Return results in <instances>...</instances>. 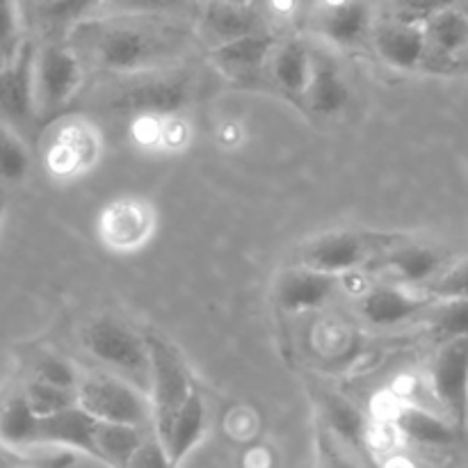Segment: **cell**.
<instances>
[{"label":"cell","instance_id":"obj_1","mask_svg":"<svg viewBox=\"0 0 468 468\" xmlns=\"http://www.w3.org/2000/svg\"><path fill=\"white\" fill-rule=\"evenodd\" d=\"M155 14H110L78 23L73 48L82 62L119 76L155 71L172 64L187 46V30Z\"/></svg>","mask_w":468,"mask_h":468},{"label":"cell","instance_id":"obj_2","mask_svg":"<svg viewBox=\"0 0 468 468\" xmlns=\"http://www.w3.org/2000/svg\"><path fill=\"white\" fill-rule=\"evenodd\" d=\"M197 80L186 71H144L126 76L101 103L114 114L140 119H169L181 112L195 96Z\"/></svg>","mask_w":468,"mask_h":468},{"label":"cell","instance_id":"obj_3","mask_svg":"<svg viewBox=\"0 0 468 468\" xmlns=\"http://www.w3.org/2000/svg\"><path fill=\"white\" fill-rule=\"evenodd\" d=\"M402 233H373V231H329L311 238L297 250V265L338 274L368 268L382 251L402 240Z\"/></svg>","mask_w":468,"mask_h":468},{"label":"cell","instance_id":"obj_4","mask_svg":"<svg viewBox=\"0 0 468 468\" xmlns=\"http://www.w3.org/2000/svg\"><path fill=\"white\" fill-rule=\"evenodd\" d=\"M146 346L151 356V411H154L155 437H158L186 405L190 393L195 391V384L181 352L172 343L160 336H146Z\"/></svg>","mask_w":468,"mask_h":468},{"label":"cell","instance_id":"obj_5","mask_svg":"<svg viewBox=\"0 0 468 468\" xmlns=\"http://www.w3.org/2000/svg\"><path fill=\"white\" fill-rule=\"evenodd\" d=\"M82 346L91 356L110 368L128 375L131 379H144L149 384L151 356L146 338L137 336L131 327L110 315H101L82 329Z\"/></svg>","mask_w":468,"mask_h":468},{"label":"cell","instance_id":"obj_6","mask_svg":"<svg viewBox=\"0 0 468 468\" xmlns=\"http://www.w3.org/2000/svg\"><path fill=\"white\" fill-rule=\"evenodd\" d=\"M430 384L451 423L464 432L468 423V336L439 343L430 366Z\"/></svg>","mask_w":468,"mask_h":468},{"label":"cell","instance_id":"obj_7","mask_svg":"<svg viewBox=\"0 0 468 468\" xmlns=\"http://www.w3.org/2000/svg\"><path fill=\"white\" fill-rule=\"evenodd\" d=\"M82 85V59L73 46L48 44L35 62L37 112L55 114Z\"/></svg>","mask_w":468,"mask_h":468},{"label":"cell","instance_id":"obj_8","mask_svg":"<svg viewBox=\"0 0 468 468\" xmlns=\"http://www.w3.org/2000/svg\"><path fill=\"white\" fill-rule=\"evenodd\" d=\"M78 405L105 423L144 428L154 411L135 387L117 378H90L78 387Z\"/></svg>","mask_w":468,"mask_h":468},{"label":"cell","instance_id":"obj_9","mask_svg":"<svg viewBox=\"0 0 468 468\" xmlns=\"http://www.w3.org/2000/svg\"><path fill=\"white\" fill-rule=\"evenodd\" d=\"M451 263V254H448L443 247L411 240L410 236H405L402 240H398L396 245L388 247L387 251H382L368 268L387 272L388 277L396 283H400V286L425 288Z\"/></svg>","mask_w":468,"mask_h":468},{"label":"cell","instance_id":"obj_10","mask_svg":"<svg viewBox=\"0 0 468 468\" xmlns=\"http://www.w3.org/2000/svg\"><path fill=\"white\" fill-rule=\"evenodd\" d=\"M37 55L23 44L16 58L0 67V119L14 126H27L37 117L35 90Z\"/></svg>","mask_w":468,"mask_h":468},{"label":"cell","instance_id":"obj_11","mask_svg":"<svg viewBox=\"0 0 468 468\" xmlns=\"http://www.w3.org/2000/svg\"><path fill=\"white\" fill-rule=\"evenodd\" d=\"M154 210L142 199H117L101 213V238L110 250L133 251L154 233Z\"/></svg>","mask_w":468,"mask_h":468},{"label":"cell","instance_id":"obj_12","mask_svg":"<svg viewBox=\"0 0 468 468\" xmlns=\"http://www.w3.org/2000/svg\"><path fill=\"white\" fill-rule=\"evenodd\" d=\"M318 30L332 44L352 48L373 37L368 0H324L318 12Z\"/></svg>","mask_w":468,"mask_h":468},{"label":"cell","instance_id":"obj_13","mask_svg":"<svg viewBox=\"0 0 468 468\" xmlns=\"http://www.w3.org/2000/svg\"><path fill=\"white\" fill-rule=\"evenodd\" d=\"M373 44L379 58L393 69H410L420 67V62L428 55V37H425L423 23H407L393 21L384 26L373 27Z\"/></svg>","mask_w":468,"mask_h":468},{"label":"cell","instance_id":"obj_14","mask_svg":"<svg viewBox=\"0 0 468 468\" xmlns=\"http://www.w3.org/2000/svg\"><path fill=\"white\" fill-rule=\"evenodd\" d=\"M96 425L99 419L82 410L80 405H73L69 410L58 411L50 416H39L35 434V446L37 443H46V446H64L73 448V451L87 452L94 457L96 446Z\"/></svg>","mask_w":468,"mask_h":468},{"label":"cell","instance_id":"obj_15","mask_svg":"<svg viewBox=\"0 0 468 468\" xmlns=\"http://www.w3.org/2000/svg\"><path fill=\"white\" fill-rule=\"evenodd\" d=\"M336 286L338 274L297 265L283 272L277 282V304L291 314L318 309L334 295Z\"/></svg>","mask_w":468,"mask_h":468},{"label":"cell","instance_id":"obj_16","mask_svg":"<svg viewBox=\"0 0 468 468\" xmlns=\"http://www.w3.org/2000/svg\"><path fill=\"white\" fill-rule=\"evenodd\" d=\"M432 297H419L407 286H379L366 292L359 309L366 323L375 327H396V324L410 323L411 318L425 311Z\"/></svg>","mask_w":468,"mask_h":468},{"label":"cell","instance_id":"obj_17","mask_svg":"<svg viewBox=\"0 0 468 468\" xmlns=\"http://www.w3.org/2000/svg\"><path fill=\"white\" fill-rule=\"evenodd\" d=\"M99 155V137L85 122H69L55 135L48 151V167L58 176H73L90 167Z\"/></svg>","mask_w":468,"mask_h":468},{"label":"cell","instance_id":"obj_18","mask_svg":"<svg viewBox=\"0 0 468 468\" xmlns=\"http://www.w3.org/2000/svg\"><path fill=\"white\" fill-rule=\"evenodd\" d=\"M274 48L277 44L268 30L251 32V35L215 46L213 62L229 76L250 78L265 67V62L272 58Z\"/></svg>","mask_w":468,"mask_h":468},{"label":"cell","instance_id":"obj_19","mask_svg":"<svg viewBox=\"0 0 468 468\" xmlns=\"http://www.w3.org/2000/svg\"><path fill=\"white\" fill-rule=\"evenodd\" d=\"M206 432V407L201 393L192 391L190 398L186 400V405L178 410V414L174 416L172 423L165 428L163 434H158V439L163 441L165 451H167L169 460H172L174 468H178L183 460L195 451L197 443L201 441Z\"/></svg>","mask_w":468,"mask_h":468},{"label":"cell","instance_id":"obj_20","mask_svg":"<svg viewBox=\"0 0 468 468\" xmlns=\"http://www.w3.org/2000/svg\"><path fill=\"white\" fill-rule=\"evenodd\" d=\"M306 105L318 114H336L350 103V87L329 55L314 53V69L304 94Z\"/></svg>","mask_w":468,"mask_h":468},{"label":"cell","instance_id":"obj_21","mask_svg":"<svg viewBox=\"0 0 468 468\" xmlns=\"http://www.w3.org/2000/svg\"><path fill=\"white\" fill-rule=\"evenodd\" d=\"M270 64L279 90L295 99H304L314 69V50H309L304 41L291 39L274 48Z\"/></svg>","mask_w":468,"mask_h":468},{"label":"cell","instance_id":"obj_22","mask_svg":"<svg viewBox=\"0 0 468 468\" xmlns=\"http://www.w3.org/2000/svg\"><path fill=\"white\" fill-rule=\"evenodd\" d=\"M428 37V53L451 64L468 48V14L455 7L434 14L423 23Z\"/></svg>","mask_w":468,"mask_h":468},{"label":"cell","instance_id":"obj_23","mask_svg":"<svg viewBox=\"0 0 468 468\" xmlns=\"http://www.w3.org/2000/svg\"><path fill=\"white\" fill-rule=\"evenodd\" d=\"M393 423L407 439L420 443V446H451L462 434L451 420L439 419L432 411L414 405L398 407L393 414Z\"/></svg>","mask_w":468,"mask_h":468},{"label":"cell","instance_id":"obj_24","mask_svg":"<svg viewBox=\"0 0 468 468\" xmlns=\"http://www.w3.org/2000/svg\"><path fill=\"white\" fill-rule=\"evenodd\" d=\"M204 30L218 39V44L265 30L261 14L251 5L208 3L204 14Z\"/></svg>","mask_w":468,"mask_h":468},{"label":"cell","instance_id":"obj_25","mask_svg":"<svg viewBox=\"0 0 468 468\" xmlns=\"http://www.w3.org/2000/svg\"><path fill=\"white\" fill-rule=\"evenodd\" d=\"M146 437L142 434V428H137V425L105 423V420H99L94 437V457L110 468H128L133 452L140 448V443Z\"/></svg>","mask_w":468,"mask_h":468},{"label":"cell","instance_id":"obj_26","mask_svg":"<svg viewBox=\"0 0 468 468\" xmlns=\"http://www.w3.org/2000/svg\"><path fill=\"white\" fill-rule=\"evenodd\" d=\"M39 416L32 411L26 393H18L7 400L0 411V441L5 446H35V434Z\"/></svg>","mask_w":468,"mask_h":468},{"label":"cell","instance_id":"obj_27","mask_svg":"<svg viewBox=\"0 0 468 468\" xmlns=\"http://www.w3.org/2000/svg\"><path fill=\"white\" fill-rule=\"evenodd\" d=\"M323 411L327 430L346 441L347 446H361L366 437V423L361 411L355 405L338 396H324L323 398Z\"/></svg>","mask_w":468,"mask_h":468},{"label":"cell","instance_id":"obj_28","mask_svg":"<svg viewBox=\"0 0 468 468\" xmlns=\"http://www.w3.org/2000/svg\"><path fill=\"white\" fill-rule=\"evenodd\" d=\"M428 323L437 343L468 336V300H437Z\"/></svg>","mask_w":468,"mask_h":468},{"label":"cell","instance_id":"obj_29","mask_svg":"<svg viewBox=\"0 0 468 468\" xmlns=\"http://www.w3.org/2000/svg\"><path fill=\"white\" fill-rule=\"evenodd\" d=\"M30 172V154L23 142L0 122V178L7 183H21Z\"/></svg>","mask_w":468,"mask_h":468},{"label":"cell","instance_id":"obj_30","mask_svg":"<svg viewBox=\"0 0 468 468\" xmlns=\"http://www.w3.org/2000/svg\"><path fill=\"white\" fill-rule=\"evenodd\" d=\"M26 398L37 416H50L78 405V388H62L55 387V384H46L35 379L26 388Z\"/></svg>","mask_w":468,"mask_h":468},{"label":"cell","instance_id":"obj_31","mask_svg":"<svg viewBox=\"0 0 468 468\" xmlns=\"http://www.w3.org/2000/svg\"><path fill=\"white\" fill-rule=\"evenodd\" d=\"M432 300H468V256L452 261L432 283L425 286Z\"/></svg>","mask_w":468,"mask_h":468},{"label":"cell","instance_id":"obj_32","mask_svg":"<svg viewBox=\"0 0 468 468\" xmlns=\"http://www.w3.org/2000/svg\"><path fill=\"white\" fill-rule=\"evenodd\" d=\"M21 32H18V14L14 0H0V67L12 62L21 50Z\"/></svg>","mask_w":468,"mask_h":468},{"label":"cell","instance_id":"obj_33","mask_svg":"<svg viewBox=\"0 0 468 468\" xmlns=\"http://www.w3.org/2000/svg\"><path fill=\"white\" fill-rule=\"evenodd\" d=\"M35 379L46 384H55V387L62 388H78L76 370H73L67 361L59 359V356H41V359L37 361Z\"/></svg>","mask_w":468,"mask_h":468},{"label":"cell","instance_id":"obj_34","mask_svg":"<svg viewBox=\"0 0 468 468\" xmlns=\"http://www.w3.org/2000/svg\"><path fill=\"white\" fill-rule=\"evenodd\" d=\"M396 5V18L407 23H425L434 14L452 7L455 0H393Z\"/></svg>","mask_w":468,"mask_h":468},{"label":"cell","instance_id":"obj_35","mask_svg":"<svg viewBox=\"0 0 468 468\" xmlns=\"http://www.w3.org/2000/svg\"><path fill=\"white\" fill-rule=\"evenodd\" d=\"M128 468H174L169 460L167 451H165L163 441L158 437L144 439L135 452H133Z\"/></svg>","mask_w":468,"mask_h":468},{"label":"cell","instance_id":"obj_36","mask_svg":"<svg viewBox=\"0 0 468 468\" xmlns=\"http://www.w3.org/2000/svg\"><path fill=\"white\" fill-rule=\"evenodd\" d=\"M112 14H163L178 7L181 0H103Z\"/></svg>","mask_w":468,"mask_h":468},{"label":"cell","instance_id":"obj_37","mask_svg":"<svg viewBox=\"0 0 468 468\" xmlns=\"http://www.w3.org/2000/svg\"><path fill=\"white\" fill-rule=\"evenodd\" d=\"M320 468H356L355 462L347 457V452L338 446L336 437L329 430H323L318 437Z\"/></svg>","mask_w":468,"mask_h":468},{"label":"cell","instance_id":"obj_38","mask_svg":"<svg viewBox=\"0 0 468 468\" xmlns=\"http://www.w3.org/2000/svg\"><path fill=\"white\" fill-rule=\"evenodd\" d=\"M69 464H71V455H58L48 457V460H27L18 452L0 446V468H64Z\"/></svg>","mask_w":468,"mask_h":468},{"label":"cell","instance_id":"obj_39","mask_svg":"<svg viewBox=\"0 0 468 468\" xmlns=\"http://www.w3.org/2000/svg\"><path fill=\"white\" fill-rule=\"evenodd\" d=\"M448 67H452V69H460V71H468V48L464 50V53L460 55V58H455V59H452V62L448 64Z\"/></svg>","mask_w":468,"mask_h":468},{"label":"cell","instance_id":"obj_40","mask_svg":"<svg viewBox=\"0 0 468 468\" xmlns=\"http://www.w3.org/2000/svg\"><path fill=\"white\" fill-rule=\"evenodd\" d=\"M208 3H224V5H251V0H208Z\"/></svg>","mask_w":468,"mask_h":468},{"label":"cell","instance_id":"obj_41","mask_svg":"<svg viewBox=\"0 0 468 468\" xmlns=\"http://www.w3.org/2000/svg\"><path fill=\"white\" fill-rule=\"evenodd\" d=\"M300 3V7H309V5H314L315 0H297Z\"/></svg>","mask_w":468,"mask_h":468}]
</instances>
